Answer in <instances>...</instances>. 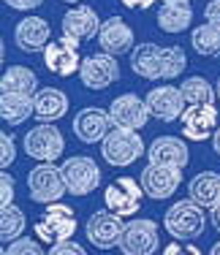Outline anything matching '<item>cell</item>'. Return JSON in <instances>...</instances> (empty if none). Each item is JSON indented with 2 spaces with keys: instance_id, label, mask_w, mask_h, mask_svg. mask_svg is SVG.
Here are the masks:
<instances>
[{
  "instance_id": "cell-22",
  "label": "cell",
  "mask_w": 220,
  "mask_h": 255,
  "mask_svg": "<svg viewBox=\"0 0 220 255\" xmlns=\"http://www.w3.org/2000/svg\"><path fill=\"white\" fill-rule=\"evenodd\" d=\"M33 101H35V120L38 123H57L68 114V95L57 87L38 90V95Z\"/></svg>"
},
{
  "instance_id": "cell-8",
  "label": "cell",
  "mask_w": 220,
  "mask_h": 255,
  "mask_svg": "<svg viewBox=\"0 0 220 255\" xmlns=\"http://www.w3.org/2000/svg\"><path fill=\"white\" fill-rule=\"evenodd\" d=\"M147 196L142 182L131 179V177H117L112 185H106L103 190V204H106L109 212L120 217H131V215H139L142 209V198Z\"/></svg>"
},
{
  "instance_id": "cell-11",
  "label": "cell",
  "mask_w": 220,
  "mask_h": 255,
  "mask_svg": "<svg viewBox=\"0 0 220 255\" xmlns=\"http://www.w3.org/2000/svg\"><path fill=\"white\" fill-rule=\"evenodd\" d=\"M122 231H125L122 217L114 215V212H109L106 206L98 209V212H93L90 220L84 223V234H87V239L93 242V247H98V250H112V247H120Z\"/></svg>"
},
{
  "instance_id": "cell-31",
  "label": "cell",
  "mask_w": 220,
  "mask_h": 255,
  "mask_svg": "<svg viewBox=\"0 0 220 255\" xmlns=\"http://www.w3.org/2000/svg\"><path fill=\"white\" fill-rule=\"evenodd\" d=\"M14 160H16L14 136H11V133H3V136H0V171H5Z\"/></svg>"
},
{
  "instance_id": "cell-39",
  "label": "cell",
  "mask_w": 220,
  "mask_h": 255,
  "mask_svg": "<svg viewBox=\"0 0 220 255\" xmlns=\"http://www.w3.org/2000/svg\"><path fill=\"white\" fill-rule=\"evenodd\" d=\"M212 149H215L218 157H220V128L215 130V136H212Z\"/></svg>"
},
{
  "instance_id": "cell-40",
  "label": "cell",
  "mask_w": 220,
  "mask_h": 255,
  "mask_svg": "<svg viewBox=\"0 0 220 255\" xmlns=\"http://www.w3.org/2000/svg\"><path fill=\"white\" fill-rule=\"evenodd\" d=\"M210 255H220V242H215V245H212V250H210Z\"/></svg>"
},
{
  "instance_id": "cell-41",
  "label": "cell",
  "mask_w": 220,
  "mask_h": 255,
  "mask_svg": "<svg viewBox=\"0 0 220 255\" xmlns=\"http://www.w3.org/2000/svg\"><path fill=\"white\" fill-rule=\"evenodd\" d=\"M163 3H191V0H163Z\"/></svg>"
},
{
  "instance_id": "cell-4",
  "label": "cell",
  "mask_w": 220,
  "mask_h": 255,
  "mask_svg": "<svg viewBox=\"0 0 220 255\" xmlns=\"http://www.w3.org/2000/svg\"><path fill=\"white\" fill-rule=\"evenodd\" d=\"M38 242L54 247V245H63V242H71V236L76 234V212L65 204H49L44 217L33 226Z\"/></svg>"
},
{
  "instance_id": "cell-21",
  "label": "cell",
  "mask_w": 220,
  "mask_h": 255,
  "mask_svg": "<svg viewBox=\"0 0 220 255\" xmlns=\"http://www.w3.org/2000/svg\"><path fill=\"white\" fill-rule=\"evenodd\" d=\"M150 163L158 166H174V168H185L191 163V152H188V144L177 136H158L155 141L147 149Z\"/></svg>"
},
{
  "instance_id": "cell-43",
  "label": "cell",
  "mask_w": 220,
  "mask_h": 255,
  "mask_svg": "<svg viewBox=\"0 0 220 255\" xmlns=\"http://www.w3.org/2000/svg\"><path fill=\"white\" fill-rule=\"evenodd\" d=\"M63 3H76L79 5V0H63Z\"/></svg>"
},
{
  "instance_id": "cell-36",
  "label": "cell",
  "mask_w": 220,
  "mask_h": 255,
  "mask_svg": "<svg viewBox=\"0 0 220 255\" xmlns=\"http://www.w3.org/2000/svg\"><path fill=\"white\" fill-rule=\"evenodd\" d=\"M44 0H5V5L14 11H30V8H38Z\"/></svg>"
},
{
  "instance_id": "cell-32",
  "label": "cell",
  "mask_w": 220,
  "mask_h": 255,
  "mask_svg": "<svg viewBox=\"0 0 220 255\" xmlns=\"http://www.w3.org/2000/svg\"><path fill=\"white\" fill-rule=\"evenodd\" d=\"M16 182L8 171H0V209L3 206H11L14 204V196H16Z\"/></svg>"
},
{
  "instance_id": "cell-6",
  "label": "cell",
  "mask_w": 220,
  "mask_h": 255,
  "mask_svg": "<svg viewBox=\"0 0 220 255\" xmlns=\"http://www.w3.org/2000/svg\"><path fill=\"white\" fill-rule=\"evenodd\" d=\"M63 171V182H65V190L71 196H90V193L98 190L101 185V168L93 157L87 155H73L60 166Z\"/></svg>"
},
{
  "instance_id": "cell-29",
  "label": "cell",
  "mask_w": 220,
  "mask_h": 255,
  "mask_svg": "<svg viewBox=\"0 0 220 255\" xmlns=\"http://www.w3.org/2000/svg\"><path fill=\"white\" fill-rule=\"evenodd\" d=\"M24 226H27V217H24V212L16 204L0 209V236H3V242H8V245L16 242L22 236Z\"/></svg>"
},
{
  "instance_id": "cell-17",
  "label": "cell",
  "mask_w": 220,
  "mask_h": 255,
  "mask_svg": "<svg viewBox=\"0 0 220 255\" xmlns=\"http://www.w3.org/2000/svg\"><path fill=\"white\" fill-rule=\"evenodd\" d=\"M112 125L114 123L109 117V112H103L98 106H87L82 112H76V117H73V136L82 144H98L109 136Z\"/></svg>"
},
{
  "instance_id": "cell-42",
  "label": "cell",
  "mask_w": 220,
  "mask_h": 255,
  "mask_svg": "<svg viewBox=\"0 0 220 255\" xmlns=\"http://www.w3.org/2000/svg\"><path fill=\"white\" fill-rule=\"evenodd\" d=\"M215 93H218V101H220V79L215 82Z\"/></svg>"
},
{
  "instance_id": "cell-12",
  "label": "cell",
  "mask_w": 220,
  "mask_h": 255,
  "mask_svg": "<svg viewBox=\"0 0 220 255\" xmlns=\"http://www.w3.org/2000/svg\"><path fill=\"white\" fill-rule=\"evenodd\" d=\"M79 79H82L84 87L95 90V93L112 87V84L120 79V63H117V57H112V54H106V52L87 54V57L82 60V68H79Z\"/></svg>"
},
{
  "instance_id": "cell-33",
  "label": "cell",
  "mask_w": 220,
  "mask_h": 255,
  "mask_svg": "<svg viewBox=\"0 0 220 255\" xmlns=\"http://www.w3.org/2000/svg\"><path fill=\"white\" fill-rule=\"evenodd\" d=\"M46 255H87V250H84L79 242L71 239V242H63V245H54Z\"/></svg>"
},
{
  "instance_id": "cell-10",
  "label": "cell",
  "mask_w": 220,
  "mask_h": 255,
  "mask_svg": "<svg viewBox=\"0 0 220 255\" xmlns=\"http://www.w3.org/2000/svg\"><path fill=\"white\" fill-rule=\"evenodd\" d=\"M79 44L82 41L71 38V35H60V38L49 41V46L44 49V65L49 74L54 76H71L79 74L82 68V54H79Z\"/></svg>"
},
{
  "instance_id": "cell-24",
  "label": "cell",
  "mask_w": 220,
  "mask_h": 255,
  "mask_svg": "<svg viewBox=\"0 0 220 255\" xmlns=\"http://www.w3.org/2000/svg\"><path fill=\"white\" fill-rule=\"evenodd\" d=\"M0 87H3V93L35 98V95H38V76H35V71L27 68V65H11V68H5L3 79H0Z\"/></svg>"
},
{
  "instance_id": "cell-38",
  "label": "cell",
  "mask_w": 220,
  "mask_h": 255,
  "mask_svg": "<svg viewBox=\"0 0 220 255\" xmlns=\"http://www.w3.org/2000/svg\"><path fill=\"white\" fill-rule=\"evenodd\" d=\"M210 217H212V226H215V228L220 231V201L210 209Z\"/></svg>"
},
{
  "instance_id": "cell-9",
  "label": "cell",
  "mask_w": 220,
  "mask_h": 255,
  "mask_svg": "<svg viewBox=\"0 0 220 255\" xmlns=\"http://www.w3.org/2000/svg\"><path fill=\"white\" fill-rule=\"evenodd\" d=\"M161 236H158V223L150 217H136V220L125 223L120 239L122 255H155Z\"/></svg>"
},
{
  "instance_id": "cell-34",
  "label": "cell",
  "mask_w": 220,
  "mask_h": 255,
  "mask_svg": "<svg viewBox=\"0 0 220 255\" xmlns=\"http://www.w3.org/2000/svg\"><path fill=\"white\" fill-rule=\"evenodd\" d=\"M163 255H201L196 245H182V242H171L169 247H163Z\"/></svg>"
},
{
  "instance_id": "cell-15",
  "label": "cell",
  "mask_w": 220,
  "mask_h": 255,
  "mask_svg": "<svg viewBox=\"0 0 220 255\" xmlns=\"http://www.w3.org/2000/svg\"><path fill=\"white\" fill-rule=\"evenodd\" d=\"M144 101H147V109H150V117L161 120V123H174L188 109L180 87H174V84H161V87L150 90Z\"/></svg>"
},
{
  "instance_id": "cell-35",
  "label": "cell",
  "mask_w": 220,
  "mask_h": 255,
  "mask_svg": "<svg viewBox=\"0 0 220 255\" xmlns=\"http://www.w3.org/2000/svg\"><path fill=\"white\" fill-rule=\"evenodd\" d=\"M204 19L210 22V25L220 27V0H210V3H207V8H204Z\"/></svg>"
},
{
  "instance_id": "cell-2",
  "label": "cell",
  "mask_w": 220,
  "mask_h": 255,
  "mask_svg": "<svg viewBox=\"0 0 220 255\" xmlns=\"http://www.w3.org/2000/svg\"><path fill=\"white\" fill-rule=\"evenodd\" d=\"M163 228H166L169 236H174V242H193L207 228L204 206H199L191 198H182V201L171 204L169 212L163 215Z\"/></svg>"
},
{
  "instance_id": "cell-16",
  "label": "cell",
  "mask_w": 220,
  "mask_h": 255,
  "mask_svg": "<svg viewBox=\"0 0 220 255\" xmlns=\"http://www.w3.org/2000/svg\"><path fill=\"white\" fill-rule=\"evenodd\" d=\"M218 106L212 103V106H188L185 114L180 117L182 123V136L191 138V141H207V138L215 136L218 130Z\"/></svg>"
},
{
  "instance_id": "cell-14",
  "label": "cell",
  "mask_w": 220,
  "mask_h": 255,
  "mask_svg": "<svg viewBox=\"0 0 220 255\" xmlns=\"http://www.w3.org/2000/svg\"><path fill=\"white\" fill-rule=\"evenodd\" d=\"M109 117H112L114 128L142 130L150 123V109H147V101L139 98L136 93H122L120 98L109 103Z\"/></svg>"
},
{
  "instance_id": "cell-3",
  "label": "cell",
  "mask_w": 220,
  "mask_h": 255,
  "mask_svg": "<svg viewBox=\"0 0 220 255\" xmlns=\"http://www.w3.org/2000/svg\"><path fill=\"white\" fill-rule=\"evenodd\" d=\"M142 155H147L144 138L139 136V130H128V128H112L109 136L101 141V157L109 166L125 168L131 163H136Z\"/></svg>"
},
{
  "instance_id": "cell-25",
  "label": "cell",
  "mask_w": 220,
  "mask_h": 255,
  "mask_svg": "<svg viewBox=\"0 0 220 255\" xmlns=\"http://www.w3.org/2000/svg\"><path fill=\"white\" fill-rule=\"evenodd\" d=\"M0 117L5 125L16 128L22 125L27 117H35V101L30 95H14V93H3L0 98Z\"/></svg>"
},
{
  "instance_id": "cell-19",
  "label": "cell",
  "mask_w": 220,
  "mask_h": 255,
  "mask_svg": "<svg viewBox=\"0 0 220 255\" xmlns=\"http://www.w3.org/2000/svg\"><path fill=\"white\" fill-rule=\"evenodd\" d=\"M14 41L22 52L35 54V52H44L52 41V27L44 16H24L19 25L14 27Z\"/></svg>"
},
{
  "instance_id": "cell-7",
  "label": "cell",
  "mask_w": 220,
  "mask_h": 255,
  "mask_svg": "<svg viewBox=\"0 0 220 255\" xmlns=\"http://www.w3.org/2000/svg\"><path fill=\"white\" fill-rule=\"evenodd\" d=\"M27 193L35 204H57L68 193L63 182V171L52 163H38L27 171Z\"/></svg>"
},
{
  "instance_id": "cell-13",
  "label": "cell",
  "mask_w": 220,
  "mask_h": 255,
  "mask_svg": "<svg viewBox=\"0 0 220 255\" xmlns=\"http://www.w3.org/2000/svg\"><path fill=\"white\" fill-rule=\"evenodd\" d=\"M142 187L152 201H166L177 193L182 182V168L174 166H158V163H147L142 168Z\"/></svg>"
},
{
  "instance_id": "cell-37",
  "label": "cell",
  "mask_w": 220,
  "mask_h": 255,
  "mask_svg": "<svg viewBox=\"0 0 220 255\" xmlns=\"http://www.w3.org/2000/svg\"><path fill=\"white\" fill-rule=\"evenodd\" d=\"M125 8H131V11H147V8H152V3L155 0H120Z\"/></svg>"
},
{
  "instance_id": "cell-27",
  "label": "cell",
  "mask_w": 220,
  "mask_h": 255,
  "mask_svg": "<svg viewBox=\"0 0 220 255\" xmlns=\"http://www.w3.org/2000/svg\"><path fill=\"white\" fill-rule=\"evenodd\" d=\"M180 93L188 106H212L218 101L215 84H210V79H204V76H188L180 84Z\"/></svg>"
},
{
  "instance_id": "cell-26",
  "label": "cell",
  "mask_w": 220,
  "mask_h": 255,
  "mask_svg": "<svg viewBox=\"0 0 220 255\" xmlns=\"http://www.w3.org/2000/svg\"><path fill=\"white\" fill-rule=\"evenodd\" d=\"M193 22V8L191 3H163L161 11H158V27L163 33H182L188 30Z\"/></svg>"
},
{
  "instance_id": "cell-30",
  "label": "cell",
  "mask_w": 220,
  "mask_h": 255,
  "mask_svg": "<svg viewBox=\"0 0 220 255\" xmlns=\"http://www.w3.org/2000/svg\"><path fill=\"white\" fill-rule=\"evenodd\" d=\"M3 255H46L44 253V247L38 245L35 239H16V242H11L8 247L3 250Z\"/></svg>"
},
{
  "instance_id": "cell-5",
  "label": "cell",
  "mask_w": 220,
  "mask_h": 255,
  "mask_svg": "<svg viewBox=\"0 0 220 255\" xmlns=\"http://www.w3.org/2000/svg\"><path fill=\"white\" fill-rule=\"evenodd\" d=\"M22 147L27 157L38 163H54L65 149V138L60 133V128H54L52 123H38L35 128H30L22 138Z\"/></svg>"
},
{
  "instance_id": "cell-23",
  "label": "cell",
  "mask_w": 220,
  "mask_h": 255,
  "mask_svg": "<svg viewBox=\"0 0 220 255\" xmlns=\"http://www.w3.org/2000/svg\"><path fill=\"white\" fill-rule=\"evenodd\" d=\"M188 198L196 201L204 209H212L220 201V174L215 171H201L188 182Z\"/></svg>"
},
{
  "instance_id": "cell-28",
  "label": "cell",
  "mask_w": 220,
  "mask_h": 255,
  "mask_svg": "<svg viewBox=\"0 0 220 255\" xmlns=\"http://www.w3.org/2000/svg\"><path fill=\"white\" fill-rule=\"evenodd\" d=\"M191 44L201 57H218L220 54V27L204 22L201 27H196L191 33Z\"/></svg>"
},
{
  "instance_id": "cell-20",
  "label": "cell",
  "mask_w": 220,
  "mask_h": 255,
  "mask_svg": "<svg viewBox=\"0 0 220 255\" xmlns=\"http://www.w3.org/2000/svg\"><path fill=\"white\" fill-rule=\"evenodd\" d=\"M101 25L103 22L98 19L95 8L93 5H73V8L65 11L63 16V35H71L76 41H90V38H98L101 33Z\"/></svg>"
},
{
  "instance_id": "cell-1",
  "label": "cell",
  "mask_w": 220,
  "mask_h": 255,
  "mask_svg": "<svg viewBox=\"0 0 220 255\" xmlns=\"http://www.w3.org/2000/svg\"><path fill=\"white\" fill-rule=\"evenodd\" d=\"M188 54L182 46H158V44H136L131 52V71L150 82H171L185 71Z\"/></svg>"
},
{
  "instance_id": "cell-18",
  "label": "cell",
  "mask_w": 220,
  "mask_h": 255,
  "mask_svg": "<svg viewBox=\"0 0 220 255\" xmlns=\"http://www.w3.org/2000/svg\"><path fill=\"white\" fill-rule=\"evenodd\" d=\"M98 44L106 54L112 57H120V54H131L133 44H136V33L128 25L122 16H109L101 25V33H98Z\"/></svg>"
}]
</instances>
